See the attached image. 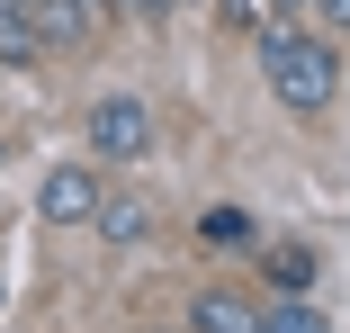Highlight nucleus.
Segmentation results:
<instances>
[{"label": "nucleus", "instance_id": "f257e3e1", "mask_svg": "<svg viewBox=\"0 0 350 333\" xmlns=\"http://www.w3.org/2000/svg\"><path fill=\"white\" fill-rule=\"evenodd\" d=\"M260 73H269V99L288 108V117H314L341 99V54L332 36H306V27H260Z\"/></svg>", "mask_w": 350, "mask_h": 333}, {"label": "nucleus", "instance_id": "f03ea898", "mask_svg": "<svg viewBox=\"0 0 350 333\" xmlns=\"http://www.w3.org/2000/svg\"><path fill=\"white\" fill-rule=\"evenodd\" d=\"M90 153H99V162H144V153H153V108L126 99V90L99 99V108H90Z\"/></svg>", "mask_w": 350, "mask_h": 333}, {"label": "nucleus", "instance_id": "7ed1b4c3", "mask_svg": "<svg viewBox=\"0 0 350 333\" xmlns=\"http://www.w3.org/2000/svg\"><path fill=\"white\" fill-rule=\"evenodd\" d=\"M99 198H108V189H99L90 162H63V171H45V189H36V217H45V225H90Z\"/></svg>", "mask_w": 350, "mask_h": 333}, {"label": "nucleus", "instance_id": "20e7f679", "mask_svg": "<svg viewBox=\"0 0 350 333\" xmlns=\"http://www.w3.org/2000/svg\"><path fill=\"white\" fill-rule=\"evenodd\" d=\"M189 333H260V306H243L234 288H206L189 306Z\"/></svg>", "mask_w": 350, "mask_h": 333}, {"label": "nucleus", "instance_id": "39448f33", "mask_svg": "<svg viewBox=\"0 0 350 333\" xmlns=\"http://www.w3.org/2000/svg\"><path fill=\"white\" fill-rule=\"evenodd\" d=\"M260 271H269V288H278V297H306V288H314V271H323V261H314L306 243H278V252L260 261Z\"/></svg>", "mask_w": 350, "mask_h": 333}, {"label": "nucleus", "instance_id": "423d86ee", "mask_svg": "<svg viewBox=\"0 0 350 333\" xmlns=\"http://www.w3.org/2000/svg\"><path fill=\"white\" fill-rule=\"evenodd\" d=\"M108 243H144L153 234V208H144V198H99V217H90Z\"/></svg>", "mask_w": 350, "mask_h": 333}, {"label": "nucleus", "instance_id": "0eeeda50", "mask_svg": "<svg viewBox=\"0 0 350 333\" xmlns=\"http://www.w3.org/2000/svg\"><path fill=\"white\" fill-rule=\"evenodd\" d=\"M27 18H36L45 45H63V36H81V27H90V0H27Z\"/></svg>", "mask_w": 350, "mask_h": 333}, {"label": "nucleus", "instance_id": "6e6552de", "mask_svg": "<svg viewBox=\"0 0 350 333\" xmlns=\"http://www.w3.org/2000/svg\"><path fill=\"white\" fill-rule=\"evenodd\" d=\"M36 54H45L36 18H27V10H0V63H36Z\"/></svg>", "mask_w": 350, "mask_h": 333}, {"label": "nucleus", "instance_id": "1a4fd4ad", "mask_svg": "<svg viewBox=\"0 0 350 333\" xmlns=\"http://www.w3.org/2000/svg\"><path fill=\"white\" fill-rule=\"evenodd\" d=\"M260 333H332V324H323V306H306V297H278V306H260Z\"/></svg>", "mask_w": 350, "mask_h": 333}, {"label": "nucleus", "instance_id": "9d476101", "mask_svg": "<svg viewBox=\"0 0 350 333\" xmlns=\"http://www.w3.org/2000/svg\"><path fill=\"white\" fill-rule=\"evenodd\" d=\"M198 234H206V243H252V217H243V208H206Z\"/></svg>", "mask_w": 350, "mask_h": 333}, {"label": "nucleus", "instance_id": "9b49d317", "mask_svg": "<svg viewBox=\"0 0 350 333\" xmlns=\"http://www.w3.org/2000/svg\"><path fill=\"white\" fill-rule=\"evenodd\" d=\"M216 10H225V27H252V36L269 27V10H260V0H216Z\"/></svg>", "mask_w": 350, "mask_h": 333}, {"label": "nucleus", "instance_id": "f8f14e48", "mask_svg": "<svg viewBox=\"0 0 350 333\" xmlns=\"http://www.w3.org/2000/svg\"><path fill=\"white\" fill-rule=\"evenodd\" d=\"M314 10H323V27H332V36H350V0H314Z\"/></svg>", "mask_w": 350, "mask_h": 333}, {"label": "nucleus", "instance_id": "ddd939ff", "mask_svg": "<svg viewBox=\"0 0 350 333\" xmlns=\"http://www.w3.org/2000/svg\"><path fill=\"white\" fill-rule=\"evenodd\" d=\"M260 10H269V18H306L314 0H260Z\"/></svg>", "mask_w": 350, "mask_h": 333}, {"label": "nucleus", "instance_id": "4468645a", "mask_svg": "<svg viewBox=\"0 0 350 333\" xmlns=\"http://www.w3.org/2000/svg\"><path fill=\"white\" fill-rule=\"evenodd\" d=\"M135 10H171V0H135Z\"/></svg>", "mask_w": 350, "mask_h": 333}, {"label": "nucleus", "instance_id": "2eb2a0df", "mask_svg": "<svg viewBox=\"0 0 350 333\" xmlns=\"http://www.w3.org/2000/svg\"><path fill=\"white\" fill-rule=\"evenodd\" d=\"M0 10H27V0H0Z\"/></svg>", "mask_w": 350, "mask_h": 333}, {"label": "nucleus", "instance_id": "dca6fc26", "mask_svg": "<svg viewBox=\"0 0 350 333\" xmlns=\"http://www.w3.org/2000/svg\"><path fill=\"white\" fill-rule=\"evenodd\" d=\"M341 99H350V73H341Z\"/></svg>", "mask_w": 350, "mask_h": 333}, {"label": "nucleus", "instance_id": "f3484780", "mask_svg": "<svg viewBox=\"0 0 350 333\" xmlns=\"http://www.w3.org/2000/svg\"><path fill=\"white\" fill-rule=\"evenodd\" d=\"M171 10H180V0H171Z\"/></svg>", "mask_w": 350, "mask_h": 333}]
</instances>
